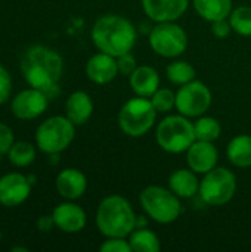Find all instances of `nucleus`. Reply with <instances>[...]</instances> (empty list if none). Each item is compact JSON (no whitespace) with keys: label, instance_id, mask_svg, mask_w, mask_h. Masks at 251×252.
Listing matches in <instances>:
<instances>
[{"label":"nucleus","instance_id":"obj_9","mask_svg":"<svg viewBox=\"0 0 251 252\" xmlns=\"http://www.w3.org/2000/svg\"><path fill=\"white\" fill-rule=\"evenodd\" d=\"M148 41L151 49L163 58H179L188 49V34L176 21L157 22L149 31Z\"/></svg>","mask_w":251,"mask_h":252},{"label":"nucleus","instance_id":"obj_27","mask_svg":"<svg viewBox=\"0 0 251 252\" xmlns=\"http://www.w3.org/2000/svg\"><path fill=\"white\" fill-rule=\"evenodd\" d=\"M229 22L232 31L240 35L250 37L251 35V6H238L232 9L229 15Z\"/></svg>","mask_w":251,"mask_h":252},{"label":"nucleus","instance_id":"obj_1","mask_svg":"<svg viewBox=\"0 0 251 252\" xmlns=\"http://www.w3.org/2000/svg\"><path fill=\"white\" fill-rule=\"evenodd\" d=\"M21 71L31 87L43 90L50 97L64 72V59L47 46H31L21 58Z\"/></svg>","mask_w":251,"mask_h":252},{"label":"nucleus","instance_id":"obj_6","mask_svg":"<svg viewBox=\"0 0 251 252\" xmlns=\"http://www.w3.org/2000/svg\"><path fill=\"white\" fill-rule=\"evenodd\" d=\"M157 109L149 97L135 96L129 99L118 112V127L129 137L145 136L155 124Z\"/></svg>","mask_w":251,"mask_h":252},{"label":"nucleus","instance_id":"obj_32","mask_svg":"<svg viewBox=\"0 0 251 252\" xmlns=\"http://www.w3.org/2000/svg\"><path fill=\"white\" fill-rule=\"evenodd\" d=\"M10 90H12L10 74H9V71L3 65H0V105L4 103L9 99Z\"/></svg>","mask_w":251,"mask_h":252},{"label":"nucleus","instance_id":"obj_17","mask_svg":"<svg viewBox=\"0 0 251 252\" xmlns=\"http://www.w3.org/2000/svg\"><path fill=\"white\" fill-rule=\"evenodd\" d=\"M55 186L62 198L68 201H74L86 193L87 179L77 168H65L56 176Z\"/></svg>","mask_w":251,"mask_h":252},{"label":"nucleus","instance_id":"obj_20","mask_svg":"<svg viewBox=\"0 0 251 252\" xmlns=\"http://www.w3.org/2000/svg\"><path fill=\"white\" fill-rule=\"evenodd\" d=\"M65 112L67 117L75 126H83L90 120L93 114V100L86 92L77 90L68 96L65 103Z\"/></svg>","mask_w":251,"mask_h":252},{"label":"nucleus","instance_id":"obj_31","mask_svg":"<svg viewBox=\"0 0 251 252\" xmlns=\"http://www.w3.org/2000/svg\"><path fill=\"white\" fill-rule=\"evenodd\" d=\"M13 143H15L13 131L6 124L0 123V157L6 155Z\"/></svg>","mask_w":251,"mask_h":252},{"label":"nucleus","instance_id":"obj_28","mask_svg":"<svg viewBox=\"0 0 251 252\" xmlns=\"http://www.w3.org/2000/svg\"><path fill=\"white\" fill-rule=\"evenodd\" d=\"M149 99L157 112L166 114L176 108V93H173L170 89H158Z\"/></svg>","mask_w":251,"mask_h":252},{"label":"nucleus","instance_id":"obj_18","mask_svg":"<svg viewBox=\"0 0 251 252\" xmlns=\"http://www.w3.org/2000/svg\"><path fill=\"white\" fill-rule=\"evenodd\" d=\"M129 84L136 96L151 97L160 89V74L149 65H138L129 77Z\"/></svg>","mask_w":251,"mask_h":252},{"label":"nucleus","instance_id":"obj_16","mask_svg":"<svg viewBox=\"0 0 251 252\" xmlns=\"http://www.w3.org/2000/svg\"><path fill=\"white\" fill-rule=\"evenodd\" d=\"M86 75L95 84H108L118 75L117 58L99 52L93 55L86 63Z\"/></svg>","mask_w":251,"mask_h":252},{"label":"nucleus","instance_id":"obj_12","mask_svg":"<svg viewBox=\"0 0 251 252\" xmlns=\"http://www.w3.org/2000/svg\"><path fill=\"white\" fill-rule=\"evenodd\" d=\"M31 182L19 173H9L0 179V204L4 207H18L28 199Z\"/></svg>","mask_w":251,"mask_h":252},{"label":"nucleus","instance_id":"obj_10","mask_svg":"<svg viewBox=\"0 0 251 252\" xmlns=\"http://www.w3.org/2000/svg\"><path fill=\"white\" fill-rule=\"evenodd\" d=\"M212 92L203 81L192 80L179 86L176 92V109L188 118H198L204 115L212 106Z\"/></svg>","mask_w":251,"mask_h":252},{"label":"nucleus","instance_id":"obj_35","mask_svg":"<svg viewBox=\"0 0 251 252\" xmlns=\"http://www.w3.org/2000/svg\"><path fill=\"white\" fill-rule=\"evenodd\" d=\"M10 251L12 252H28V248H24V247H13Z\"/></svg>","mask_w":251,"mask_h":252},{"label":"nucleus","instance_id":"obj_30","mask_svg":"<svg viewBox=\"0 0 251 252\" xmlns=\"http://www.w3.org/2000/svg\"><path fill=\"white\" fill-rule=\"evenodd\" d=\"M117 65H118V72L123 74V75H126V77H130L132 72L138 68L136 58L132 55V52L118 56L117 58Z\"/></svg>","mask_w":251,"mask_h":252},{"label":"nucleus","instance_id":"obj_23","mask_svg":"<svg viewBox=\"0 0 251 252\" xmlns=\"http://www.w3.org/2000/svg\"><path fill=\"white\" fill-rule=\"evenodd\" d=\"M127 239L135 252H160L161 250L158 236L146 227H136Z\"/></svg>","mask_w":251,"mask_h":252},{"label":"nucleus","instance_id":"obj_34","mask_svg":"<svg viewBox=\"0 0 251 252\" xmlns=\"http://www.w3.org/2000/svg\"><path fill=\"white\" fill-rule=\"evenodd\" d=\"M53 226H55V221H53L52 216H41L37 220V229L40 232H49Z\"/></svg>","mask_w":251,"mask_h":252},{"label":"nucleus","instance_id":"obj_29","mask_svg":"<svg viewBox=\"0 0 251 252\" xmlns=\"http://www.w3.org/2000/svg\"><path fill=\"white\" fill-rule=\"evenodd\" d=\"M101 252H132L127 238H107L101 245Z\"/></svg>","mask_w":251,"mask_h":252},{"label":"nucleus","instance_id":"obj_14","mask_svg":"<svg viewBox=\"0 0 251 252\" xmlns=\"http://www.w3.org/2000/svg\"><path fill=\"white\" fill-rule=\"evenodd\" d=\"M188 6L189 0H142L145 15L155 22L178 21Z\"/></svg>","mask_w":251,"mask_h":252},{"label":"nucleus","instance_id":"obj_4","mask_svg":"<svg viewBox=\"0 0 251 252\" xmlns=\"http://www.w3.org/2000/svg\"><path fill=\"white\" fill-rule=\"evenodd\" d=\"M155 140L158 146L167 154H182L197 140L194 123L188 117L167 115L163 118L155 130Z\"/></svg>","mask_w":251,"mask_h":252},{"label":"nucleus","instance_id":"obj_33","mask_svg":"<svg viewBox=\"0 0 251 252\" xmlns=\"http://www.w3.org/2000/svg\"><path fill=\"white\" fill-rule=\"evenodd\" d=\"M212 32L217 37V38H226L231 32H232V27L228 18L225 19H219L212 22Z\"/></svg>","mask_w":251,"mask_h":252},{"label":"nucleus","instance_id":"obj_3","mask_svg":"<svg viewBox=\"0 0 251 252\" xmlns=\"http://www.w3.org/2000/svg\"><path fill=\"white\" fill-rule=\"evenodd\" d=\"M136 220L130 202L120 195L105 196L96 210V226L105 238H129L136 229Z\"/></svg>","mask_w":251,"mask_h":252},{"label":"nucleus","instance_id":"obj_8","mask_svg":"<svg viewBox=\"0 0 251 252\" xmlns=\"http://www.w3.org/2000/svg\"><path fill=\"white\" fill-rule=\"evenodd\" d=\"M237 192V177L225 167H215L204 174L200 182V196L212 207H222L228 204Z\"/></svg>","mask_w":251,"mask_h":252},{"label":"nucleus","instance_id":"obj_5","mask_svg":"<svg viewBox=\"0 0 251 252\" xmlns=\"http://www.w3.org/2000/svg\"><path fill=\"white\" fill-rule=\"evenodd\" d=\"M139 204L145 214L158 224H170L180 216V198L163 186H148L139 193Z\"/></svg>","mask_w":251,"mask_h":252},{"label":"nucleus","instance_id":"obj_25","mask_svg":"<svg viewBox=\"0 0 251 252\" xmlns=\"http://www.w3.org/2000/svg\"><path fill=\"white\" fill-rule=\"evenodd\" d=\"M194 130H195L197 140H206V142H216L222 133L220 123L216 118L206 117V115L198 117V120L194 123Z\"/></svg>","mask_w":251,"mask_h":252},{"label":"nucleus","instance_id":"obj_24","mask_svg":"<svg viewBox=\"0 0 251 252\" xmlns=\"http://www.w3.org/2000/svg\"><path fill=\"white\" fill-rule=\"evenodd\" d=\"M166 74H167L169 81L176 86H183L195 80V75H197L195 68L186 61H173L172 63L167 65Z\"/></svg>","mask_w":251,"mask_h":252},{"label":"nucleus","instance_id":"obj_15","mask_svg":"<svg viewBox=\"0 0 251 252\" xmlns=\"http://www.w3.org/2000/svg\"><path fill=\"white\" fill-rule=\"evenodd\" d=\"M55 226L65 233H78L84 229L87 223V216L84 210L74 202L59 204L52 213Z\"/></svg>","mask_w":251,"mask_h":252},{"label":"nucleus","instance_id":"obj_2","mask_svg":"<svg viewBox=\"0 0 251 252\" xmlns=\"http://www.w3.org/2000/svg\"><path fill=\"white\" fill-rule=\"evenodd\" d=\"M90 37L99 52L118 58L132 52L138 40V32L127 18L117 13H107L96 19Z\"/></svg>","mask_w":251,"mask_h":252},{"label":"nucleus","instance_id":"obj_11","mask_svg":"<svg viewBox=\"0 0 251 252\" xmlns=\"http://www.w3.org/2000/svg\"><path fill=\"white\" fill-rule=\"evenodd\" d=\"M49 105V97L43 90L38 89H25L19 92L10 103V111L18 120H34L40 117Z\"/></svg>","mask_w":251,"mask_h":252},{"label":"nucleus","instance_id":"obj_19","mask_svg":"<svg viewBox=\"0 0 251 252\" xmlns=\"http://www.w3.org/2000/svg\"><path fill=\"white\" fill-rule=\"evenodd\" d=\"M169 189L180 199L194 198L200 192V180L191 168H179L169 177Z\"/></svg>","mask_w":251,"mask_h":252},{"label":"nucleus","instance_id":"obj_22","mask_svg":"<svg viewBox=\"0 0 251 252\" xmlns=\"http://www.w3.org/2000/svg\"><path fill=\"white\" fill-rule=\"evenodd\" d=\"M195 12L206 21L215 22L229 18L232 12V0H192Z\"/></svg>","mask_w":251,"mask_h":252},{"label":"nucleus","instance_id":"obj_13","mask_svg":"<svg viewBox=\"0 0 251 252\" xmlns=\"http://www.w3.org/2000/svg\"><path fill=\"white\" fill-rule=\"evenodd\" d=\"M219 152L215 142L195 140L186 151V164L197 174H206L217 165Z\"/></svg>","mask_w":251,"mask_h":252},{"label":"nucleus","instance_id":"obj_26","mask_svg":"<svg viewBox=\"0 0 251 252\" xmlns=\"http://www.w3.org/2000/svg\"><path fill=\"white\" fill-rule=\"evenodd\" d=\"M7 158L15 167H28L36 158V149L30 142H15L7 152Z\"/></svg>","mask_w":251,"mask_h":252},{"label":"nucleus","instance_id":"obj_21","mask_svg":"<svg viewBox=\"0 0 251 252\" xmlns=\"http://www.w3.org/2000/svg\"><path fill=\"white\" fill-rule=\"evenodd\" d=\"M226 157L234 167L249 168L251 167V136L238 134L228 143Z\"/></svg>","mask_w":251,"mask_h":252},{"label":"nucleus","instance_id":"obj_7","mask_svg":"<svg viewBox=\"0 0 251 252\" xmlns=\"http://www.w3.org/2000/svg\"><path fill=\"white\" fill-rule=\"evenodd\" d=\"M75 136V124L68 117H50L36 131L38 149L47 155H58L65 151Z\"/></svg>","mask_w":251,"mask_h":252}]
</instances>
